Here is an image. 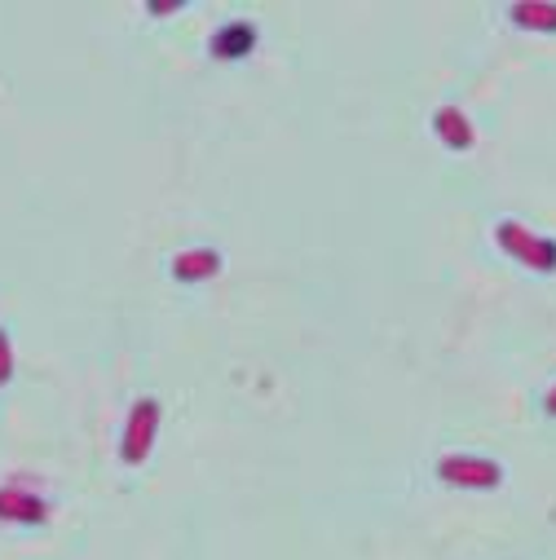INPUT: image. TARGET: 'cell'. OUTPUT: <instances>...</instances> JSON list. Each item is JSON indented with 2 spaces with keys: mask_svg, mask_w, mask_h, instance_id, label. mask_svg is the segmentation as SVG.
I'll return each mask as SVG.
<instances>
[{
  "mask_svg": "<svg viewBox=\"0 0 556 560\" xmlns=\"http://www.w3.org/2000/svg\"><path fill=\"white\" fill-rule=\"evenodd\" d=\"M495 238H499V247H503L508 256H517L525 269H538V273H552V269H556V243L543 238V234H534V230H525L521 221H499V225H495Z\"/></svg>",
  "mask_w": 556,
  "mask_h": 560,
  "instance_id": "6da1fadb",
  "label": "cell"
},
{
  "mask_svg": "<svg viewBox=\"0 0 556 560\" xmlns=\"http://www.w3.org/2000/svg\"><path fill=\"white\" fill-rule=\"evenodd\" d=\"M155 433H160V401L155 397L132 401L128 424H124V464H142L155 446Z\"/></svg>",
  "mask_w": 556,
  "mask_h": 560,
  "instance_id": "7a4b0ae2",
  "label": "cell"
},
{
  "mask_svg": "<svg viewBox=\"0 0 556 560\" xmlns=\"http://www.w3.org/2000/svg\"><path fill=\"white\" fill-rule=\"evenodd\" d=\"M438 477L455 490H495L503 481V468L495 459H473V455H447L438 464Z\"/></svg>",
  "mask_w": 556,
  "mask_h": 560,
  "instance_id": "3957f363",
  "label": "cell"
},
{
  "mask_svg": "<svg viewBox=\"0 0 556 560\" xmlns=\"http://www.w3.org/2000/svg\"><path fill=\"white\" fill-rule=\"evenodd\" d=\"M0 521H19V525H40L49 521V503L23 486H5L0 490Z\"/></svg>",
  "mask_w": 556,
  "mask_h": 560,
  "instance_id": "277c9868",
  "label": "cell"
},
{
  "mask_svg": "<svg viewBox=\"0 0 556 560\" xmlns=\"http://www.w3.org/2000/svg\"><path fill=\"white\" fill-rule=\"evenodd\" d=\"M433 128H438V137H442L451 151H468L477 142V132H473V124H468V115L460 106H442L433 115Z\"/></svg>",
  "mask_w": 556,
  "mask_h": 560,
  "instance_id": "5b68a950",
  "label": "cell"
},
{
  "mask_svg": "<svg viewBox=\"0 0 556 560\" xmlns=\"http://www.w3.org/2000/svg\"><path fill=\"white\" fill-rule=\"evenodd\" d=\"M221 269V256L212 247H195V252H177L173 256V273L182 283H199V278H212Z\"/></svg>",
  "mask_w": 556,
  "mask_h": 560,
  "instance_id": "8992f818",
  "label": "cell"
},
{
  "mask_svg": "<svg viewBox=\"0 0 556 560\" xmlns=\"http://www.w3.org/2000/svg\"><path fill=\"white\" fill-rule=\"evenodd\" d=\"M252 45H256V32H252V23H230L225 32H217V40H212V54H217V58H243Z\"/></svg>",
  "mask_w": 556,
  "mask_h": 560,
  "instance_id": "52a82bcc",
  "label": "cell"
},
{
  "mask_svg": "<svg viewBox=\"0 0 556 560\" xmlns=\"http://www.w3.org/2000/svg\"><path fill=\"white\" fill-rule=\"evenodd\" d=\"M508 14L525 32H556V5H512Z\"/></svg>",
  "mask_w": 556,
  "mask_h": 560,
  "instance_id": "ba28073f",
  "label": "cell"
},
{
  "mask_svg": "<svg viewBox=\"0 0 556 560\" xmlns=\"http://www.w3.org/2000/svg\"><path fill=\"white\" fill-rule=\"evenodd\" d=\"M10 375H14V345L0 331V384H10Z\"/></svg>",
  "mask_w": 556,
  "mask_h": 560,
  "instance_id": "9c48e42d",
  "label": "cell"
},
{
  "mask_svg": "<svg viewBox=\"0 0 556 560\" xmlns=\"http://www.w3.org/2000/svg\"><path fill=\"white\" fill-rule=\"evenodd\" d=\"M543 410H547V415H556V384L547 388V397H543Z\"/></svg>",
  "mask_w": 556,
  "mask_h": 560,
  "instance_id": "30bf717a",
  "label": "cell"
}]
</instances>
